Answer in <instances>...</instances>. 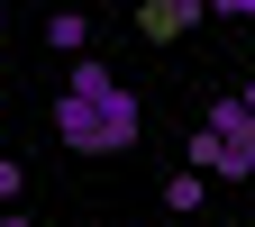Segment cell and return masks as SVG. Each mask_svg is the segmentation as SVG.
Listing matches in <instances>:
<instances>
[{
    "instance_id": "8",
    "label": "cell",
    "mask_w": 255,
    "mask_h": 227,
    "mask_svg": "<svg viewBox=\"0 0 255 227\" xmlns=\"http://www.w3.org/2000/svg\"><path fill=\"white\" fill-rule=\"evenodd\" d=\"M0 227H27V218H18V209H0Z\"/></svg>"
},
{
    "instance_id": "4",
    "label": "cell",
    "mask_w": 255,
    "mask_h": 227,
    "mask_svg": "<svg viewBox=\"0 0 255 227\" xmlns=\"http://www.w3.org/2000/svg\"><path fill=\"white\" fill-rule=\"evenodd\" d=\"M46 46H55V55H82V46H91V18H82V9H55V18H46Z\"/></svg>"
},
{
    "instance_id": "7",
    "label": "cell",
    "mask_w": 255,
    "mask_h": 227,
    "mask_svg": "<svg viewBox=\"0 0 255 227\" xmlns=\"http://www.w3.org/2000/svg\"><path fill=\"white\" fill-rule=\"evenodd\" d=\"M237 100H246V118H255V82H246V91H237Z\"/></svg>"
},
{
    "instance_id": "2",
    "label": "cell",
    "mask_w": 255,
    "mask_h": 227,
    "mask_svg": "<svg viewBox=\"0 0 255 227\" xmlns=\"http://www.w3.org/2000/svg\"><path fill=\"white\" fill-rule=\"evenodd\" d=\"M191 173L201 182H255V118H246V100H219L191 127Z\"/></svg>"
},
{
    "instance_id": "5",
    "label": "cell",
    "mask_w": 255,
    "mask_h": 227,
    "mask_svg": "<svg viewBox=\"0 0 255 227\" xmlns=\"http://www.w3.org/2000/svg\"><path fill=\"white\" fill-rule=\"evenodd\" d=\"M201 200H210V182H201V173L182 164V173L164 182V209H173V218H191V209H201Z\"/></svg>"
},
{
    "instance_id": "3",
    "label": "cell",
    "mask_w": 255,
    "mask_h": 227,
    "mask_svg": "<svg viewBox=\"0 0 255 227\" xmlns=\"http://www.w3.org/2000/svg\"><path fill=\"white\" fill-rule=\"evenodd\" d=\"M210 9H191V0H146V9H137V27H146V37H182V27H201Z\"/></svg>"
},
{
    "instance_id": "6",
    "label": "cell",
    "mask_w": 255,
    "mask_h": 227,
    "mask_svg": "<svg viewBox=\"0 0 255 227\" xmlns=\"http://www.w3.org/2000/svg\"><path fill=\"white\" fill-rule=\"evenodd\" d=\"M18 191H27V173H18V154H0V209H9Z\"/></svg>"
},
{
    "instance_id": "1",
    "label": "cell",
    "mask_w": 255,
    "mask_h": 227,
    "mask_svg": "<svg viewBox=\"0 0 255 227\" xmlns=\"http://www.w3.org/2000/svg\"><path fill=\"white\" fill-rule=\"evenodd\" d=\"M55 137L64 146H73V154H128V146H137L146 137V109H137V91H128L119 73H110V64H73V82H64L55 91Z\"/></svg>"
},
{
    "instance_id": "9",
    "label": "cell",
    "mask_w": 255,
    "mask_h": 227,
    "mask_svg": "<svg viewBox=\"0 0 255 227\" xmlns=\"http://www.w3.org/2000/svg\"><path fill=\"white\" fill-rule=\"evenodd\" d=\"M0 27H9V9H0Z\"/></svg>"
}]
</instances>
